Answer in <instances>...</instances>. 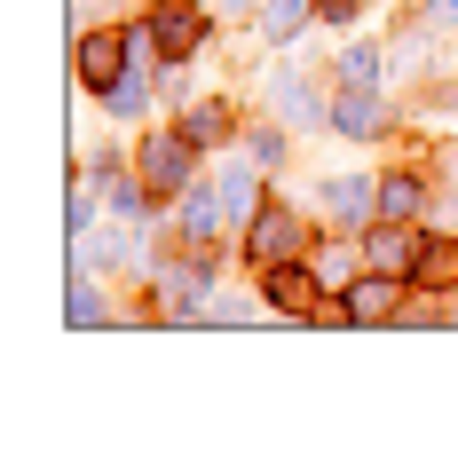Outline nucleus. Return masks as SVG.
<instances>
[{
	"mask_svg": "<svg viewBox=\"0 0 458 458\" xmlns=\"http://www.w3.org/2000/svg\"><path fill=\"white\" fill-rule=\"evenodd\" d=\"M317 214H301V206H284V198H269L253 222L237 229V253H245V269L261 276V269H276V261H309V245H317Z\"/></svg>",
	"mask_w": 458,
	"mask_h": 458,
	"instance_id": "nucleus-1",
	"label": "nucleus"
},
{
	"mask_svg": "<svg viewBox=\"0 0 458 458\" xmlns=\"http://www.w3.org/2000/svg\"><path fill=\"white\" fill-rule=\"evenodd\" d=\"M261 111H269V119H284L293 135L332 127V95H324V80L293 72V64H269V72H261Z\"/></svg>",
	"mask_w": 458,
	"mask_h": 458,
	"instance_id": "nucleus-2",
	"label": "nucleus"
},
{
	"mask_svg": "<svg viewBox=\"0 0 458 458\" xmlns=\"http://www.w3.org/2000/svg\"><path fill=\"white\" fill-rule=\"evenodd\" d=\"M395 127V88L387 80H332V135L340 142H371Z\"/></svg>",
	"mask_w": 458,
	"mask_h": 458,
	"instance_id": "nucleus-3",
	"label": "nucleus"
},
{
	"mask_svg": "<svg viewBox=\"0 0 458 458\" xmlns=\"http://www.w3.org/2000/svg\"><path fill=\"white\" fill-rule=\"evenodd\" d=\"M198 158H206V150H198L182 127H150V135L135 142V174L158 190V198H182V190L198 182Z\"/></svg>",
	"mask_w": 458,
	"mask_h": 458,
	"instance_id": "nucleus-4",
	"label": "nucleus"
},
{
	"mask_svg": "<svg viewBox=\"0 0 458 458\" xmlns=\"http://www.w3.org/2000/svg\"><path fill=\"white\" fill-rule=\"evenodd\" d=\"M142 24H150V40H158V64H198L206 40H214L206 0H150V8H142Z\"/></svg>",
	"mask_w": 458,
	"mask_h": 458,
	"instance_id": "nucleus-5",
	"label": "nucleus"
},
{
	"mask_svg": "<svg viewBox=\"0 0 458 458\" xmlns=\"http://www.w3.org/2000/svg\"><path fill=\"white\" fill-rule=\"evenodd\" d=\"M127 64H135V24H80V40H72V80L88 95H103Z\"/></svg>",
	"mask_w": 458,
	"mask_h": 458,
	"instance_id": "nucleus-6",
	"label": "nucleus"
},
{
	"mask_svg": "<svg viewBox=\"0 0 458 458\" xmlns=\"http://www.w3.org/2000/svg\"><path fill=\"white\" fill-rule=\"evenodd\" d=\"M411 301H419V284L403 269H364L348 293H340V324H364V332L371 324H403Z\"/></svg>",
	"mask_w": 458,
	"mask_h": 458,
	"instance_id": "nucleus-7",
	"label": "nucleus"
},
{
	"mask_svg": "<svg viewBox=\"0 0 458 458\" xmlns=\"http://www.w3.org/2000/svg\"><path fill=\"white\" fill-rule=\"evenodd\" d=\"M317 222L324 229H356V237H364V229L379 222V174H364V166L324 174V182H317Z\"/></svg>",
	"mask_w": 458,
	"mask_h": 458,
	"instance_id": "nucleus-8",
	"label": "nucleus"
},
{
	"mask_svg": "<svg viewBox=\"0 0 458 458\" xmlns=\"http://www.w3.org/2000/svg\"><path fill=\"white\" fill-rule=\"evenodd\" d=\"M174 206H182V214H174V237H182V245L214 253V245L229 237V214H222V190H214V174H198V182H190Z\"/></svg>",
	"mask_w": 458,
	"mask_h": 458,
	"instance_id": "nucleus-9",
	"label": "nucleus"
},
{
	"mask_svg": "<svg viewBox=\"0 0 458 458\" xmlns=\"http://www.w3.org/2000/svg\"><path fill=\"white\" fill-rule=\"evenodd\" d=\"M411 284L435 293V301H458V229H427V237H419Z\"/></svg>",
	"mask_w": 458,
	"mask_h": 458,
	"instance_id": "nucleus-10",
	"label": "nucleus"
},
{
	"mask_svg": "<svg viewBox=\"0 0 458 458\" xmlns=\"http://www.w3.org/2000/svg\"><path fill=\"white\" fill-rule=\"evenodd\" d=\"M419 237H427V222H379L364 229V269H403L411 276V261H419Z\"/></svg>",
	"mask_w": 458,
	"mask_h": 458,
	"instance_id": "nucleus-11",
	"label": "nucleus"
},
{
	"mask_svg": "<svg viewBox=\"0 0 458 458\" xmlns=\"http://www.w3.org/2000/svg\"><path fill=\"white\" fill-rule=\"evenodd\" d=\"M435 198H443V190L427 182V174H411V166H387V174H379V214H387V222H427Z\"/></svg>",
	"mask_w": 458,
	"mask_h": 458,
	"instance_id": "nucleus-12",
	"label": "nucleus"
},
{
	"mask_svg": "<svg viewBox=\"0 0 458 458\" xmlns=\"http://www.w3.org/2000/svg\"><path fill=\"white\" fill-rule=\"evenodd\" d=\"M198 150H237V111H229L222 95H198V103H182V119H174Z\"/></svg>",
	"mask_w": 458,
	"mask_h": 458,
	"instance_id": "nucleus-13",
	"label": "nucleus"
},
{
	"mask_svg": "<svg viewBox=\"0 0 458 458\" xmlns=\"http://www.w3.org/2000/svg\"><path fill=\"white\" fill-rule=\"evenodd\" d=\"M253 32H261V47H293L317 32V0H261L253 8Z\"/></svg>",
	"mask_w": 458,
	"mask_h": 458,
	"instance_id": "nucleus-14",
	"label": "nucleus"
},
{
	"mask_svg": "<svg viewBox=\"0 0 458 458\" xmlns=\"http://www.w3.org/2000/svg\"><path fill=\"white\" fill-rule=\"evenodd\" d=\"M237 150H245V158L276 182V174L293 166V127H284V119H261V127H245V135H237Z\"/></svg>",
	"mask_w": 458,
	"mask_h": 458,
	"instance_id": "nucleus-15",
	"label": "nucleus"
},
{
	"mask_svg": "<svg viewBox=\"0 0 458 458\" xmlns=\"http://www.w3.org/2000/svg\"><path fill=\"white\" fill-rule=\"evenodd\" d=\"M332 80H387V47L340 32V47H332Z\"/></svg>",
	"mask_w": 458,
	"mask_h": 458,
	"instance_id": "nucleus-16",
	"label": "nucleus"
},
{
	"mask_svg": "<svg viewBox=\"0 0 458 458\" xmlns=\"http://www.w3.org/2000/svg\"><path fill=\"white\" fill-rule=\"evenodd\" d=\"M261 317H269L261 284H253V293H206V301H198V324H261Z\"/></svg>",
	"mask_w": 458,
	"mask_h": 458,
	"instance_id": "nucleus-17",
	"label": "nucleus"
},
{
	"mask_svg": "<svg viewBox=\"0 0 458 458\" xmlns=\"http://www.w3.org/2000/svg\"><path fill=\"white\" fill-rule=\"evenodd\" d=\"M403 24H419L427 40H458V0H411Z\"/></svg>",
	"mask_w": 458,
	"mask_h": 458,
	"instance_id": "nucleus-18",
	"label": "nucleus"
},
{
	"mask_svg": "<svg viewBox=\"0 0 458 458\" xmlns=\"http://www.w3.org/2000/svg\"><path fill=\"white\" fill-rule=\"evenodd\" d=\"M64 317H72V332H88V324H111V301H103L88 276L72 269V301H64Z\"/></svg>",
	"mask_w": 458,
	"mask_h": 458,
	"instance_id": "nucleus-19",
	"label": "nucleus"
},
{
	"mask_svg": "<svg viewBox=\"0 0 458 458\" xmlns=\"http://www.w3.org/2000/svg\"><path fill=\"white\" fill-rule=\"evenodd\" d=\"M356 16H364V0H317V24H324V32H348Z\"/></svg>",
	"mask_w": 458,
	"mask_h": 458,
	"instance_id": "nucleus-20",
	"label": "nucleus"
},
{
	"mask_svg": "<svg viewBox=\"0 0 458 458\" xmlns=\"http://www.w3.org/2000/svg\"><path fill=\"white\" fill-rule=\"evenodd\" d=\"M395 8H411V0H395Z\"/></svg>",
	"mask_w": 458,
	"mask_h": 458,
	"instance_id": "nucleus-21",
	"label": "nucleus"
}]
</instances>
